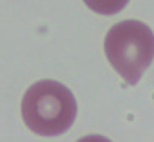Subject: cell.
<instances>
[{"instance_id":"cell-1","label":"cell","mask_w":154,"mask_h":142,"mask_svg":"<svg viewBox=\"0 0 154 142\" xmlns=\"http://www.w3.org/2000/svg\"><path fill=\"white\" fill-rule=\"evenodd\" d=\"M76 110V99L70 89L54 80L35 83L21 101L23 121L40 136L66 133L75 121Z\"/></svg>"},{"instance_id":"cell-2","label":"cell","mask_w":154,"mask_h":142,"mask_svg":"<svg viewBox=\"0 0 154 142\" xmlns=\"http://www.w3.org/2000/svg\"><path fill=\"white\" fill-rule=\"evenodd\" d=\"M104 47L113 69L134 86L154 60V34L139 20H124L110 28Z\"/></svg>"},{"instance_id":"cell-3","label":"cell","mask_w":154,"mask_h":142,"mask_svg":"<svg viewBox=\"0 0 154 142\" xmlns=\"http://www.w3.org/2000/svg\"><path fill=\"white\" fill-rule=\"evenodd\" d=\"M130 0H84V3L92 11L104 15H112L122 11Z\"/></svg>"}]
</instances>
